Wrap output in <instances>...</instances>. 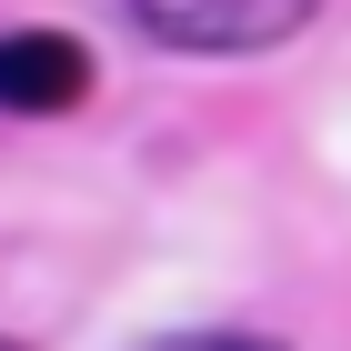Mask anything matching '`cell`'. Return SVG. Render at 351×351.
I'll list each match as a JSON object with an SVG mask.
<instances>
[{
  "instance_id": "cell-1",
  "label": "cell",
  "mask_w": 351,
  "mask_h": 351,
  "mask_svg": "<svg viewBox=\"0 0 351 351\" xmlns=\"http://www.w3.org/2000/svg\"><path fill=\"white\" fill-rule=\"evenodd\" d=\"M322 0H131V21L171 51H281Z\"/></svg>"
},
{
  "instance_id": "cell-2",
  "label": "cell",
  "mask_w": 351,
  "mask_h": 351,
  "mask_svg": "<svg viewBox=\"0 0 351 351\" xmlns=\"http://www.w3.org/2000/svg\"><path fill=\"white\" fill-rule=\"evenodd\" d=\"M81 90H90V51L71 30H0V110L51 121V110H81Z\"/></svg>"
}]
</instances>
